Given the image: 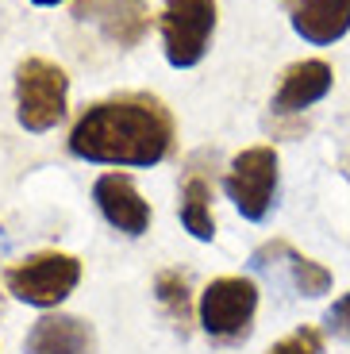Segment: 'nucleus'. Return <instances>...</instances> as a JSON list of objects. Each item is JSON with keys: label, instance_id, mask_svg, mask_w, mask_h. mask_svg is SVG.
Returning a JSON list of instances; mask_svg holds the SVG:
<instances>
[{"label": "nucleus", "instance_id": "1", "mask_svg": "<svg viewBox=\"0 0 350 354\" xmlns=\"http://www.w3.org/2000/svg\"><path fill=\"white\" fill-rule=\"evenodd\" d=\"M174 112L150 93L89 104L70 131V154L97 166H158L174 151Z\"/></svg>", "mask_w": 350, "mask_h": 354}, {"label": "nucleus", "instance_id": "2", "mask_svg": "<svg viewBox=\"0 0 350 354\" xmlns=\"http://www.w3.org/2000/svg\"><path fill=\"white\" fill-rule=\"evenodd\" d=\"M70 77L50 58H24L16 66V120L24 131L43 135L66 120Z\"/></svg>", "mask_w": 350, "mask_h": 354}, {"label": "nucleus", "instance_id": "3", "mask_svg": "<svg viewBox=\"0 0 350 354\" xmlns=\"http://www.w3.org/2000/svg\"><path fill=\"white\" fill-rule=\"evenodd\" d=\"M81 281V262L73 254H58V250H43L24 262L4 270V289L24 304L35 308H58Z\"/></svg>", "mask_w": 350, "mask_h": 354}, {"label": "nucleus", "instance_id": "4", "mask_svg": "<svg viewBox=\"0 0 350 354\" xmlns=\"http://www.w3.org/2000/svg\"><path fill=\"white\" fill-rule=\"evenodd\" d=\"M216 35V0H166L162 46L174 70H193Z\"/></svg>", "mask_w": 350, "mask_h": 354}, {"label": "nucleus", "instance_id": "5", "mask_svg": "<svg viewBox=\"0 0 350 354\" xmlns=\"http://www.w3.org/2000/svg\"><path fill=\"white\" fill-rule=\"evenodd\" d=\"M223 193L231 196L243 220L262 223L273 208V193H277V151L273 147H246L243 154H235L228 177H223Z\"/></svg>", "mask_w": 350, "mask_h": 354}, {"label": "nucleus", "instance_id": "6", "mask_svg": "<svg viewBox=\"0 0 350 354\" xmlns=\"http://www.w3.org/2000/svg\"><path fill=\"white\" fill-rule=\"evenodd\" d=\"M254 308H258V285L250 277H216L201 292V324L219 343L246 339Z\"/></svg>", "mask_w": 350, "mask_h": 354}, {"label": "nucleus", "instance_id": "7", "mask_svg": "<svg viewBox=\"0 0 350 354\" xmlns=\"http://www.w3.org/2000/svg\"><path fill=\"white\" fill-rule=\"evenodd\" d=\"M73 19L93 24L108 43L131 50L150 31V4L147 0H73Z\"/></svg>", "mask_w": 350, "mask_h": 354}, {"label": "nucleus", "instance_id": "8", "mask_svg": "<svg viewBox=\"0 0 350 354\" xmlns=\"http://www.w3.org/2000/svg\"><path fill=\"white\" fill-rule=\"evenodd\" d=\"M93 201H97L100 216L123 235H142L150 227V204L135 189L127 174H104L93 185Z\"/></svg>", "mask_w": 350, "mask_h": 354}, {"label": "nucleus", "instance_id": "9", "mask_svg": "<svg viewBox=\"0 0 350 354\" xmlns=\"http://www.w3.org/2000/svg\"><path fill=\"white\" fill-rule=\"evenodd\" d=\"M304 43L331 46L350 31V0H281Z\"/></svg>", "mask_w": 350, "mask_h": 354}, {"label": "nucleus", "instance_id": "10", "mask_svg": "<svg viewBox=\"0 0 350 354\" xmlns=\"http://www.w3.org/2000/svg\"><path fill=\"white\" fill-rule=\"evenodd\" d=\"M331 66L320 62V58H308V62H293L281 77L277 93H273L270 108L277 115H297L304 108H312L315 100H324L331 93Z\"/></svg>", "mask_w": 350, "mask_h": 354}, {"label": "nucleus", "instance_id": "11", "mask_svg": "<svg viewBox=\"0 0 350 354\" xmlns=\"http://www.w3.org/2000/svg\"><path fill=\"white\" fill-rule=\"evenodd\" d=\"M27 354H93V328L81 316H43L24 339Z\"/></svg>", "mask_w": 350, "mask_h": 354}, {"label": "nucleus", "instance_id": "12", "mask_svg": "<svg viewBox=\"0 0 350 354\" xmlns=\"http://www.w3.org/2000/svg\"><path fill=\"white\" fill-rule=\"evenodd\" d=\"M181 223L185 231L201 243L216 239V220H212V185L204 174H189V181L181 185Z\"/></svg>", "mask_w": 350, "mask_h": 354}, {"label": "nucleus", "instance_id": "13", "mask_svg": "<svg viewBox=\"0 0 350 354\" xmlns=\"http://www.w3.org/2000/svg\"><path fill=\"white\" fill-rule=\"evenodd\" d=\"M154 297H158V304H162V312L169 316V324L185 335L189 324H193V292H189V277H185L181 270H162L158 281H154Z\"/></svg>", "mask_w": 350, "mask_h": 354}, {"label": "nucleus", "instance_id": "14", "mask_svg": "<svg viewBox=\"0 0 350 354\" xmlns=\"http://www.w3.org/2000/svg\"><path fill=\"white\" fill-rule=\"evenodd\" d=\"M285 262H289V277H293V289L297 292H304V297H324V292L331 289V274H327L320 262L297 254L293 247H289V254H285Z\"/></svg>", "mask_w": 350, "mask_h": 354}, {"label": "nucleus", "instance_id": "15", "mask_svg": "<svg viewBox=\"0 0 350 354\" xmlns=\"http://www.w3.org/2000/svg\"><path fill=\"white\" fill-rule=\"evenodd\" d=\"M266 354H324V339L315 328H297L293 335H285L281 343H273Z\"/></svg>", "mask_w": 350, "mask_h": 354}, {"label": "nucleus", "instance_id": "16", "mask_svg": "<svg viewBox=\"0 0 350 354\" xmlns=\"http://www.w3.org/2000/svg\"><path fill=\"white\" fill-rule=\"evenodd\" d=\"M324 324H327V331H331V335L350 339V292H347V297H339V301L327 308Z\"/></svg>", "mask_w": 350, "mask_h": 354}, {"label": "nucleus", "instance_id": "17", "mask_svg": "<svg viewBox=\"0 0 350 354\" xmlns=\"http://www.w3.org/2000/svg\"><path fill=\"white\" fill-rule=\"evenodd\" d=\"M31 4H43V8H50V4H62V0H31Z\"/></svg>", "mask_w": 350, "mask_h": 354}, {"label": "nucleus", "instance_id": "18", "mask_svg": "<svg viewBox=\"0 0 350 354\" xmlns=\"http://www.w3.org/2000/svg\"><path fill=\"white\" fill-rule=\"evenodd\" d=\"M0 308H4V297H0Z\"/></svg>", "mask_w": 350, "mask_h": 354}]
</instances>
